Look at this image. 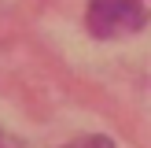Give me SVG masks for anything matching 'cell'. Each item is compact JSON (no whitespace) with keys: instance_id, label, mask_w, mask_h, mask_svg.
Here are the masks:
<instances>
[{"instance_id":"1","label":"cell","mask_w":151,"mask_h":148,"mask_svg":"<svg viewBox=\"0 0 151 148\" xmlns=\"http://www.w3.org/2000/svg\"><path fill=\"white\" fill-rule=\"evenodd\" d=\"M85 26L100 41H118L147 26V11L137 0H88Z\"/></svg>"},{"instance_id":"2","label":"cell","mask_w":151,"mask_h":148,"mask_svg":"<svg viewBox=\"0 0 151 148\" xmlns=\"http://www.w3.org/2000/svg\"><path fill=\"white\" fill-rule=\"evenodd\" d=\"M63 148H114V141L100 137V133H88V137H78V141H70V144H63Z\"/></svg>"},{"instance_id":"3","label":"cell","mask_w":151,"mask_h":148,"mask_svg":"<svg viewBox=\"0 0 151 148\" xmlns=\"http://www.w3.org/2000/svg\"><path fill=\"white\" fill-rule=\"evenodd\" d=\"M0 148H22V144H19V141H15V137H7L4 130H0Z\"/></svg>"}]
</instances>
